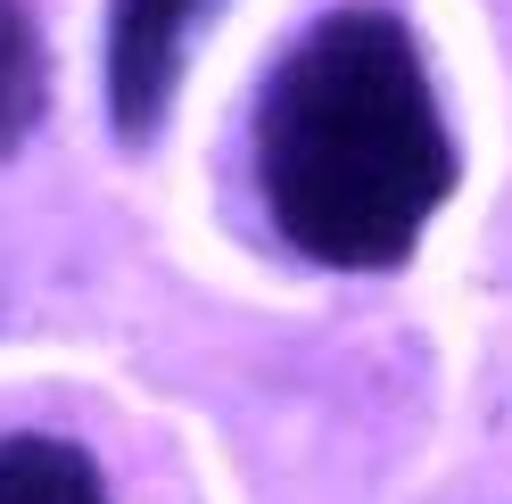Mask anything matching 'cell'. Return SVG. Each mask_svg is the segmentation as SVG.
I'll list each match as a JSON object with an SVG mask.
<instances>
[{
	"label": "cell",
	"mask_w": 512,
	"mask_h": 504,
	"mask_svg": "<svg viewBox=\"0 0 512 504\" xmlns=\"http://www.w3.org/2000/svg\"><path fill=\"white\" fill-rule=\"evenodd\" d=\"M455 133L397 9H331L281 50L256 100V191L273 232L314 265H405L455 199Z\"/></svg>",
	"instance_id": "1"
},
{
	"label": "cell",
	"mask_w": 512,
	"mask_h": 504,
	"mask_svg": "<svg viewBox=\"0 0 512 504\" xmlns=\"http://www.w3.org/2000/svg\"><path fill=\"white\" fill-rule=\"evenodd\" d=\"M42 91H50L42 34H34V17H25V0H0V157L42 124Z\"/></svg>",
	"instance_id": "4"
},
{
	"label": "cell",
	"mask_w": 512,
	"mask_h": 504,
	"mask_svg": "<svg viewBox=\"0 0 512 504\" xmlns=\"http://www.w3.org/2000/svg\"><path fill=\"white\" fill-rule=\"evenodd\" d=\"M215 0H108V124L116 141H157L174 108L182 50Z\"/></svg>",
	"instance_id": "2"
},
{
	"label": "cell",
	"mask_w": 512,
	"mask_h": 504,
	"mask_svg": "<svg viewBox=\"0 0 512 504\" xmlns=\"http://www.w3.org/2000/svg\"><path fill=\"white\" fill-rule=\"evenodd\" d=\"M0 504H108L100 471L67 438H0Z\"/></svg>",
	"instance_id": "3"
}]
</instances>
